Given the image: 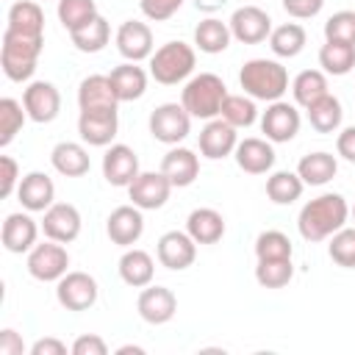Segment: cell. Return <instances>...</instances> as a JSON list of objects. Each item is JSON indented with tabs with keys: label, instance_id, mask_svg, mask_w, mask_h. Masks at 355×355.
<instances>
[{
	"label": "cell",
	"instance_id": "1",
	"mask_svg": "<svg viewBox=\"0 0 355 355\" xmlns=\"http://www.w3.org/2000/svg\"><path fill=\"white\" fill-rule=\"evenodd\" d=\"M347 216H349L347 200L336 191H327L302 205V211L297 216V227H300V236L313 244V241H324L336 230H341Z\"/></svg>",
	"mask_w": 355,
	"mask_h": 355
},
{
	"label": "cell",
	"instance_id": "2",
	"mask_svg": "<svg viewBox=\"0 0 355 355\" xmlns=\"http://www.w3.org/2000/svg\"><path fill=\"white\" fill-rule=\"evenodd\" d=\"M44 36H28L19 31L6 28L3 33V47H0V67L8 80L22 83L36 72V61L42 55Z\"/></svg>",
	"mask_w": 355,
	"mask_h": 355
},
{
	"label": "cell",
	"instance_id": "3",
	"mask_svg": "<svg viewBox=\"0 0 355 355\" xmlns=\"http://www.w3.org/2000/svg\"><path fill=\"white\" fill-rule=\"evenodd\" d=\"M239 83H241V89L252 100L275 103L288 89V72H286V67L280 61H272V58H250L241 67V72H239Z\"/></svg>",
	"mask_w": 355,
	"mask_h": 355
},
{
	"label": "cell",
	"instance_id": "4",
	"mask_svg": "<svg viewBox=\"0 0 355 355\" xmlns=\"http://www.w3.org/2000/svg\"><path fill=\"white\" fill-rule=\"evenodd\" d=\"M227 97V86L219 75L214 72H200L194 75L180 94V105L194 116V119H216L222 111V103Z\"/></svg>",
	"mask_w": 355,
	"mask_h": 355
},
{
	"label": "cell",
	"instance_id": "5",
	"mask_svg": "<svg viewBox=\"0 0 355 355\" xmlns=\"http://www.w3.org/2000/svg\"><path fill=\"white\" fill-rule=\"evenodd\" d=\"M194 64H197V55L191 44L166 42L150 55V75L164 86H175L194 72Z\"/></svg>",
	"mask_w": 355,
	"mask_h": 355
},
{
	"label": "cell",
	"instance_id": "6",
	"mask_svg": "<svg viewBox=\"0 0 355 355\" xmlns=\"http://www.w3.org/2000/svg\"><path fill=\"white\" fill-rule=\"evenodd\" d=\"M191 114L178 103H164L150 114V133L161 144H180L189 136Z\"/></svg>",
	"mask_w": 355,
	"mask_h": 355
},
{
	"label": "cell",
	"instance_id": "7",
	"mask_svg": "<svg viewBox=\"0 0 355 355\" xmlns=\"http://www.w3.org/2000/svg\"><path fill=\"white\" fill-rule=\"evenodd\" d=\"M67 266H69V255L61 247V241L50 239L44 244H36L28 252V272H31V277H36L42 283L61 280L67 275Z\"/></svg>",
	"mask_w": 355,
	"mask_h": 355
},
{
	"label": "cell",
	"instance_id": "8",
	"mask_svg": "<svg viewBox=\"0 0 355 355\" xmlns=\"http://www.w3.org/2000/svg\"><path fill=\"white\" fill-rule=\"evenodd\" d=\"M97 280L89 272H67L55 286V300L67 311H89L97 302Z\"/></svg>",
	"mask_w": 355,
	"mask_h": 355
},
{
	"label": "cell",
	"instance_id": "9",
	"mask_svg": "<svg viewBox=\"0 0 355 355\" xmlns=\"http://www.w3.org/2000/svg\"><path fill=\"white\" fill-rule=\"evenodd\" d=\"M175 186L169 183V178L164 172H139L136 180L128 186V194L133 200L136 208L141 211H155L169 200V191Z\"/></svg>",
	"mask_w": 355,
	"mask_h": 355
},
{
	"label": "cell",
	"instance_id": "10",
	"mask_svg": "<svg viewBox=\"0 0 355 355\" xmlns=\"http://www.w3.org/2000/svg\"><path fill=\"white\" fill-rule=\"evenodd\" d=\"M230 33L233 39H239L241 44H258V42H266V36L272 33V19L263 8L258 6H241L233 11L230 17Z\"/></svg>",
	"mask_w": 355,
	"mask_h": 355
},
{
	"label": "cell",
	"instance_id": "11",
	"mask_svg": "<svg viewBox=\"0 0 355 355\" xmlns=\"http://www.w3.org/2000/svg\"><path fill=\"white\" fill-rule=\"evenodd\" d=\"M22 105L28 111V116L39 125H47L58 116L61 111V94L50 80H33L25 92H22Z\"/></svg>",
	"mask_w": 355,
	"mask_h": 355
},
{
	"label": "cell",
	"instance_id": "12",
	"mask_svg": "<svg viewBox=\"0 0 355 355\" xmlns=\"http://www.w3.org/2000/svg\"><path fill=\"white\" fill-rule=\"evenodd\" d=\"M261 130H263L266 139L275 141V144L291 141V139L300 133V111H297L291 103L275 100V103H269V108H266L263 116H261Z\"/></svg>",
	"mask_w": 355,
	"mask_h": 355
},
{
	"label": "cell",
	"instance_id": "13",
	"mask_svg": "<svg viewBox=\"0 0 355 355\" xmlns=\"http://www.w3.org/2000/svg\"><path fill=\"white\" fill-rule=\"evenodd\" d=\"M155 252H158L161 266H166L172 272H183L197 258V241L189 233H183V230H169V233H164L158 239Z\"/></svg>",
	"mask_w": 355,
	"mask_h": 355
},
{
	"label": "cell",
	"instance_id": "14",
	"mask_svg": "<svg viewBox=\"0 0 355 355\" xmlns=\"http://www.w3.org/2000/svg\"><path fill=\"white\" fill-rule=\"evenodd\" d=\"M116 50L122 53L125 61H144L153 55V31L147 22L128 19L116 31Z\"/></svg>",
	"mask_w": 355,
	"mask_h": 355
},
{
	"label": "cell",
	"instance_id": "15",
	"mask_svg": "<svg viewBox=\"0 0 355 355\" xmlns=\"http://www.w3.org/2000/svg\"><path fill=\"white\" fill-rule=\"evenodd\" d=\"M116 130H119L116 108H111V111H80V116H78V133L92 147H108L111 139L116 136Z\"/></svg>",
	"mask_w": 355,
	"mask_h": 355
},
{
	"label": "cell",
	"instance_id": "16",
	"mask_svg": "<svg viewBox=\"0 0 355 355\" xmlns=\"http://www.w3.org/2000/svg\"><path fill=\"white\" fill-rule=\"evenodd\" d=\"M42 230H44V236L53 239V241H61V244L75 241L78 233H80V214H78V208L69 205V202H53V205L44 211Z\"/></svg>",
	"mask_w": 355,
	"mask_h": 355
},
{
	"label": "cell",
	"instance_id": "17",
	"mask_svg": "<svg viewBox=\"0 0 355 355\" xmlns=\"http://www.w3.org/2000/svg\"><path fill=\"white\" fill-rule=\"evenodd\" d=\"M105 233L114 244L119 247H130L141 239L144 233V219H141V208L136 205H119L108 214V222H105Z\"/></svg>",
	"mask_w": 355,
	"mask_h": 355
},
{
	"label": "cell",
	"instance_id": "18",
	"mask_svg": "<svg viewBox=\"0 0 355 355\" xmlns=\"http://www.w3.org/2000/svg\"><path fill=\"white\" fill-rule=\"evenodd\" d=\"M236 144H239L236 128L230 122H225L222 116L219 119H208V125L200 130V153L205 158H211V161L227 158L230 153H236Z\"/></svg>",
	"mask_w": 355,
	"mask_h": 355
},
{
	"label": "cell",
	"instance_id": "19",
	"mask_svg": "<svg viewBox=\"0 0 355 355\" xmlns=\"http://www.w3.org/2000/svg\"><path fill=\"white\" fill-rule=\"evenodd\" d=\"M139 175V155L128 144H111L103 155V178L111 186H130Z\"/></svg>",
	"mask_w": 355,
	"mask_h": 355
},
{
	"label": "cell",
	"instance_id": "20",
	"mask_svg": "<svg viewBox=\"0 0 355 355\" xmlns=\"http://www.w3.org/2000/svg\"><path fill=\"white\" fill-rule=\"evenodd\" d=\"M136 308L147 324H166L178 311V297L164 286H144Z\"/></svg>",
	"mask_w": 355,
	"mask_h": 355
},
{
	"label": "cell",
	"instance_id": "21",
	"mask_svg": "<svg viewBox=\"0 0 355 355\" xmlns=\"http://www.w3.org/2000/svg\"><path fill=\"white\" fill-rule=\"evenodd\" d=\"M161 172L169 178L172 186L186 189L197 180L200 175V158L189 150V147H172L164 158H161Z\"/></svg>",
	"mask_w": 355,
	"mask_h": 355
},
{
	"label": "cell",
	"instance_id": "22",
	"mask_svg": "<svg viewBox=\"0 0 355 355\" xmlns=\"http://www.w3.org/2000/svg\"><path fill=\"white\" fill-rule=\"evenodd\" d=\"M78 105L80 111H111L119 105L114 86L108 80V75H89L80 80L78 89Z\"/></svg>",
	"mask_w": 355,
	"mask_h": 355
},
{
	"label": "cell",
	"instance_id": "23",
	"mask_svg": "<svg viewBox=\"0 0 355 355\" xmlns=\"http://www.w3.org/2000/svg\"><path fill=\"white\" fill-rule=\"evenodd\" d=\"M17 197H19L25 211H42L44 214L53 205V200H55V186H53V180L44 172H28L19 180Z\"/></svg>",
	"mask_w": 355,
	"mask_h": 355
},
{
	"label": "cell",
	"instance_id": "24",
	"mask_svg": "<svg viewBox=\"0 0 355 355\" xmlns=\"http://www.w3.org/2000/svg\"><path fill=\"white\" fill-rule=\"evenodd\" d=\"M236 164L247 175H263L275 166V150L269 139H244L236 144Z\"/></svg>",
	"mask_w": 355,
	"mask_h": 355
},
{
	"label": "cell",
	"instance_id": "25",
	"mask_svg": "<svg viewBox=\"0 0 355 355\" xmlns=\"http://www.w3.org/2000/svg\"><path fill=\"white\" fill-rule=\"evenodd\" d=\"M111 86H114V94L119 103H130V100H139L147 89V72L136 64V61H125L119 67L111 69L108 75Z\"/></svg>",
	"mask_w": 355,
	"mask_h": 355
},
{
	"label": "cell",
	"instance_id": "26",
	"mask_svg": "<svg viewBox=\"0 0 355 355\" xmlns=\"http://www.w3.org/2000/svg\"><path fill=\"white\" fill-rule=\"evenodd\" d=\"M39 227L28 214H8L3 222V247L8 252H28L36 247Z\"/></svg>",
	"mask_w": 355,
	"mask_h": 355
},
{
	"label": "cell",
	"instance_id": "27",
	"mask_svg": "<svg viewBox=\"0 0 355 355\" xmlns=\"http://www.w3.org/2000/svg\"><path fill=\"white\" fill-rule=\"evenodd\" d=\"M50 161H53L55 172L64 175V178H83L92 166L86 147L78 144V141H58L50 153Z\"/></svg>",
	"mask_w": 355,
	"mask_h": 355
},
{
	"label": "cell",
	"instance_id": "28",
	"mask_svg": "<svg viewBox=\"0 0 355 355\" xmlns=\"http://www.w3.org/2000/svg\"><path fill=\"white\" fill-rule=\"evenodd\" d=\"M186 233L197 244H216L225 236V219L214 208H194L186 219Z\"/></svg>",
	"mask_w": 355,
	"mask_h": 355
},
{
	"label": "cell",
	"instance_id": "29",
	"mask_svg": "<svg viewBox=\"0 0 355 355\" xmlns=\"http://www.w3.org/2000/svg\"><path fill=\"white\" fill-rule=\"evenodd\" d=\"M336 172H338V161H336V155H330V153H324V150L308 153V155H302L300 164H297V175H300L302 183H308V186H324L327 180L336 178Z\"/></svg>",
	"mask_w": 355,
	"mask_h": 355
},
{
	"label": "cell",
	"instance_id": "30",
	"mask_svg": "<svg viewBox=\"0 0 355 355\" xmlns=\"http://www.w3.org/2000/svg\"><path fill=\"white\" fill-rule=\"evenodd\" d=\"M153 275H155V263L150 258V252L144 250H128L122 258H119V277L133 286V288H144L153 283Z\"/></svg>",
	"mask_w": 355,
	"mask_h": 355
},
{
	"label": "cell",
	"instance_id": "31",
	"mask_svg": "<svg viewBox=\"0 0 355 355\" xmlns=\"http://www.w3.org/2000/svg\"><path fill=\"white\" fill-rule=\"evenodd\" d=\"M233 33H230V25H225L222 19L216 17H208L202 19L197 28H194V44L208 53V55H216V53H225L227 44H230Z\"/></svg>",
	"mask_w": 355,
	"mask_h": 355
},
{
	"label": "cell",
	"instance_id": "32",
	"mask_svg": "<svg viewBox=\"0 0 355 355\" xmlns=\"http://www.w3.org/2000/svg\"><path fill=\"white\" fill-rule=\"evenodd\" d=\"M8 28L28 36H44V11L33 0H17L8 8Z\"/></svg>",
	"mask_w": 355,
	"mask_h": 355
},
{
	"label": "cell",
	"instance_id": "33",
	"mask_svg": "<svg viewBox=\"0 0 355 355\" xmlns=\"http://www.w3.org/2000/svg\"><path fill=\"white\" fill-rule=\"evenodd\" d=\"M305 39H308V36H305V28H302V25L286 22V25L272 28V33H269V47H272V53L280 55V58H294V55L302 53Z\"/></svg>",
	"mask_w": 355,
	"mask_h": 355
},
{
	"label": "cell",
	"instance_id": "34",
	"mask_svg": "<svg viewBox=\"0 0 355 355\" xmlns=\"http://www.w3.org/2000/svg\"><path fill=\"white\" fill-rule=\"evenodd\" d=\"M305 111H308V122H311V128L319 130V133H333V130H338L341 116H344L338 97H333L330 92H327L324 97H319L313 105H308Z\"/></svg>",
	"mask_w": 355,
	"mask_h": 355
},
{
	"label": "cell",
	"instance_id": "35",
	"mask_svg": "<svg viewBox=\"0 0 355 355\" xmlns=\"http://www.w3.org/2000/svg\"><path fill=\"white\" fill-rule=\"evenodd\" d=\"M69 39H72V44H75L80 53H100V50L108 44V39H111V28H108V22L97 14L92 22H86V25L69 31Z\"/></svg>",
	"mask_w": 355,
	"mask_h": 355
},
{
	"label": "cell",
	"instance_id": "36",
	"mask_svg": "<svg viewBox=\"0 0 355 355\" xmlns=\"http://www.w3.org/2000/svg\"><path fill=\"white\" fill-rule=\"evenodd\" d=\"M319 64L327 75H347L355 69V44L347 42H324L319 50Z\"/></svg>",
	"mask_w": 355,
	"mask_h": 355
},
{
	"label": "cell",
	"instance_id": "37",
	"mask_svg": "<svg viewBox=\"0 0 355 355\" xmlns=\"http://www.w3.org/2000/svg\"><path fill=\"white\" fill-rule=\"evenodd\" d=\"M302 178L297 172H275L266 180V197L275 205H291L294 200H300L302 194Z\"/></svg>",
	"mask_w": 355,
	"mask_h": 355
},
{
	"label": "cell",
	"instance_id": "38",
	"mask_svg": "<svg viewBox=\"0 0 355 355\" xmlns=\"http://www.w3.org/2000/svg\"><path fill=\"white\" fill-rule=\"evenodd\" d=\"M291 92H294V100H297L302 108H308V105H313L319 97L327 94V78H324V72H319V69H305V72H300V75L294 78Z\"/></svg>",
	"mask_w": 355,
	"mask_h": 355
},
{
	"label": "cell",
	"instance_id": "39",
	"mask_svg": "<svg viewBox=\"0 0 355 355\" xmlns=\"http://www.w3.org/2000/svg\"><path fill=\"white\" fill-rule=\"evenodd\" d=\"M294 277L291 258H263L255 266V280L263 288H283Z\"/></svg>",
	"mask_w": 355,
	"mask_h": 355
},
{
	"label": "cell",
	"instance_id": "40",
	"mask_svg": "<svg viewBox=\"0 0 355 355\" xmlns=\"http://www.w3.org/2000/svg\"><path fill=\"white\" fill-rule=\"evenodd\" d=\"M219 116H222L225 122H230L233 128H250V125L258 119V108H255L252 97H244V94H227L225 103H222Z\"/></svg>",
	"mask_w": 355,
	"mask_h": 355
},
{
	"label": "cell",
	"instance_id": "41",
	"mask_svg": "<svg viewBox=\"0 0 355 355\" xmlns=\"http://www.w3.org/2000/svg\"><path fill=\"white\" fill-rule=\"evenodd\" d=\"M25 116H28L25 105H19L14 97L0 100V147H8L14 141V136L25 125Z\"/></svg>",
	"mask_w": 355,
	"mask_h": 355
},
{
	"label": "cell",
	"instance_id": "42",
	"mask_svg": "<svg viewBox=\"0 0 355 355\" xmlns=\"http://www.w3.org/2000/svg\"><path fill=\"white\" fill-rule=\"evenodd\" d=\"M97 17L94 0H58V19L67 31H75Z\"/></svg>",
	"mask_w": 355,
	"mask_h": 355
},
{
	"label": "cell",
	"instance_id": "43",
	"mask_svg": "<svg viewBox=\"0 0 355 355\" xmlns=\"http://www.w3.org/2000/svg\"><path fill=\"white\" fill-rule=\"evenodd\" d=\"M330 258L344 266V269H355V227H341L330 236V247H327Z\"/></svg>",
	"mask_w": 355,
	"mask_h": 355
},
{
	"label": "cell",
	"instance_id": "44",
	"mask_svg": "<svg viewBox=\"0 0 355 355\" xmlns=\"http://www.w3.org/2000/svg\"><path fill=\"white\" fill-rule=\"evenodd\" d=\"M291 241L286 233L280 230H263L258 239H255V255L258 261L263 258H291Z\"/></svg>",
	"mask_w": 355,
	"mask_h": 355
},
{
	"label": "cell",
	"instance_id": "45",
	"mask_svg": "<svg viewBox=\"0 0 355 355\" xmlns=\"http://www.w3.org/2000/svg\"><path fill=\"white\" fill-rule=\"evenodd\" d=\"M324 39L355 44V11H336L324 22Z\"/></svg>",
	"mask_w": 355,
	"mask_h": 355
},
{
	"label": "cell",
	"instance_id": "46",
	"mask_svg": "<svg viewBox=\"0 0 355 355\" xmlns=\"http://www.w3.org/2000/svg\"><path fill=\"white\" fill-rule=\"evenodd\" d=\"M186 0H139V8L147 19L153 22H164L169 19L172 14H178V8L183 6Z\"/></svg>",
	"mask_w": 355,
	"mask_h": 355
},
{
	"label": "cell",
	"instance_id": "47",
	"mask_svg": "<svg viewBox=\"0 0 355 355\" xmlns=\"http://www.w3.org/2000/svg\"><path fill=\"white\" fill-rule=\"evenodd\" d=\"M0 197L6 200V197H11L14 194V189H19V166H17V161L11 158V155H0Z\"/></svg>",
	"mask_w": 355,
	"mask_h": 355
},
{
	"label": "cell",
	"instance_id": "48",
	"mask_svg": "<svg viewBox=\"0 0 355 355\" xmlns=\"http://www.w3.org/2000/svg\"><path fill=\"white\" fill-rule=\"evenodd\" d=\"M105 352H108L105 341H103L100 336H94V333L78 336V338L72 341V355H105Z\"/></svg>",
	"mask_w": 355,
	"mask_h": 355
},
{
	"label": "cell",
	"instance_id": "49",
	"mask_svg": "<svg viewBox=\"0 0 355 355\" xmlns=\"http://www.w3.org/2000/svg\"><path fill=\"white\" fill-rule=\"evenodd\" d=\"M322 6H324V0H283L286 14H291V17H297V19H311V17H316V14L322 11Z\"/></svg>",
	"mask_w": 355,
	"mask_h": 355
},
{
	"label": "cell",
	"instance_id": "50",
	"mask_svg": "<svg viewBox=\"0 0 355 355\" xmlns=\"http://www.w3.org/2000/svg\"><path fill=\"white\" fill-rule=\"evenodd\" d=\"M336 150H338V155H341L344 161L355 164V125H349V128H344V130L338 133Z\"/></svg>",
	"mask_w": 355,
	"mask_h": 355
},
{
	"label": "cell",
	"instance_id": "51",
	"mask_svg": "<svg viewBox=\"0 0 355 355\" xmlns=\"http://www.w3.org/2000/svg\"><path fill=\"white\" fill-rule=\"evenodd\" d=\"M22 352H25V344H22L19 333L11 327L0 330V355H22Z\"/></svg>",
	"mask_w": 355,
	"mask_h": 355
},
{
	"label": "cell",
	"instance_id": "52",
	"mask_svg": "<svg viewBox=\"0 0 355 355\" xmlns=\"http://www.w3.org/2000/svg\"><path fill=\"white\" fill-rule=\"evenodd\" d=\"M67 352V344L47 336V338H39L33 347H31V355H64Z\"/></svg>",
	"mask_w": 355,
	"mask_h": 355
},
{
	"label": "cell",
	"instance_id": "53",
	"mask_svg": "<svg viewBox=\"0 0 355 355\" xmlns=\"http://www.w3.org/2000/svg\"><path fill=\"white\" fill-rule=\"evenodd\" d=\"M225 3H227V0H194V6H197L200 11H208V14L216 11V8H222Z\"/></svg>",
	"mask_w": 355,
	"mask_h": 355
},
{
	"label": "cell",
	"instance_id": "54",
	"mask_svg": "<svg viewBox=\"0 0 355 355\" xmlns=\"http://www.w3.org/2000/svg\"><path fill=\"white\" fill-rule=\"evenodd\" d=\"M116 352H119V355H128V352H133V355H141L144 349H141V347H130V344H128V347H119Z\"/></svg>",
	"mask_w": 355,
	"mask_h": 355
},
{
	"label": "cell",
	"instance_id": "55",
	"mask_svg": "<svg viewBox=\"0 0 355 355\" xmlns=\"http://www.w3.org/2000/svg\"><path fill=\"white\" fill-rule=\"evenodd\" d=\"M352 219H355V208H352Z\"/></svg>",
	"mask_w": 355,
	"mask_h": 355
}]
</instances>
